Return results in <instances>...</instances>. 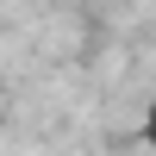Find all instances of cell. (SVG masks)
<instances>
[{"instance_id":"6da1fadb","label":"cell","mask_w":156,"mask_h":156,"mask_svg":"<svg viewBox=\"0 0 156 156\" xmlns=\"http://www.w3.org/2000/svg\"><path fill=\"white\" fill-rule=\"evenodd\" d=\"M144 137L156 144V100H150V112H144Z\"/></svg>"}]
</instances>
